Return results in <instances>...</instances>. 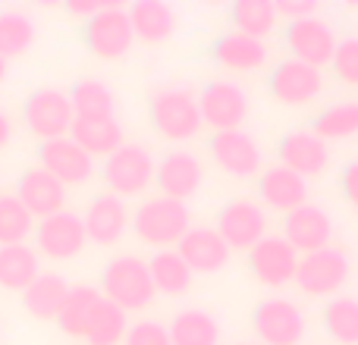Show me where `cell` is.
Here are the masks:
<instances>
[{
	"instance_id": "obj_25",
	"label": "cell",
	"mask_w": 358,
	"mask_h": 345,
	"mask_svg": "<svg viewBox=\"0 0 358 345\" xmlns=\"http://www.w3.org/2000/svg\"><path fill=\"white\" fill-rule=\"evenodd\" d=\"M69 138L92 157H110L113 151L126 145L123 126L117 117H76Z\"/></svg>"
},
{
	"instance_id": "obj_18",
	"label": "cell",
	"mask_w": 358,
	"mask_h": 345,
	"mask_svg": "<svg viewBox=\"0 0 358 345\" xmlns=\"http://www.w3.org/2000/svg\"><path fill=\"white\" fill-rule=\"evenodd\" d=\"M277 154L286 170L299 172L302 179H315L330 167V148L315 129H292L280 138Z\"/></svg>"
},
{
	"instance_id": "obj_19",
	"label": "cell",
	"mask_w": 358,
	"mask_h": 345,
	"mask_svg": "<svg viewBox=\"0 0 358 345\" xmlns=\"http://www.w3.org/2000/svg\"><path fill=\"white\" fill-rule=\"evenodd\" d=\"M204 182V167L192 151H167V154L157 161V172H155V185L157 195L173 198V201H189L192 195H198Z\"/></svg>"
},
{
	"instance_id": "obj_46",
	"label": "cell",
	"mask_w": 358,
	"mask_h": 345,
	"mask_svg": "<svg viewBox=\"0 0 358 345\" xmlns=\"http://www.w3.org/2000/svg\"><path fill=\"white\" fill-rule=\"evenodd\" d=\"M236 345H261V342H236Z\"/></svg>"
},
{
	"instance_id": "obj_24",
	"label": "cell",
	"mask_w": 358,
	"mask_h": 345,
	"mask_svg": "<svg viewBox=\"0 0 358 345\" xmlns=\"http://www.w3.org/2000/svg\"><path fill=\"white\" fill-rule=\"evenodd\" d=\"M210 57L227 73H255V69H261L267 63V41L229 29L227 35H220L214 41Z\"/></svg>"
},
{
	"instance_id": "obj_30",
	"label": "cell",
	"mask_w": 358,
	"mask_h": 345,
	"mask_svg": "<svg viewBox=\"0 0 358 345\" xmlns=\"http://www.w3.org/2000/svg\"><path fill=\"white\" fill-rule=\"evenodd\" d=\"M98 302H101V289H94V286H73L66 302H63V311L57 314L60 333L69 336V339H85L88 321H92Z\"/></svg>"
},
{
	"instance_id": "obj_45",
	"label": "cell",
	"mask_w": 358,
	"mask_h": 345,
	"mask_svg": "<svg viewBox=\"0 0 358 345\" xmlns=\"http://www.w3.org/2000/svg\"><path fill=\"white\" fill-rule=\"evenodd\" d=\"M6 73H10V63H6V60H3V57H0V82H3V79H6Z\"/></svg>"
},
{
	"instance_id": "obj_14",
	"label": "cell",
	"mask_w": 358,
	"mask_h": 345,
	"mask_svg": "<svg viewBox=\"0 0 358 345\" xmlns=\"http://www.w3.org/2000/svg\"><path fill=\"white\" fill-rule=\"evenodd\" d=\"M283 41L289 47L292 60H302L308 66L324 69L334 60V50L340 44V38H336L334 25L324 16H308V19H299V22L286 25Z\"/></svg>"
},
{
	"instance_id": "obj_9",
	"label": "cell",
	"mask_w": 358,
	"mask_h": 345,
	"mask_svg": "<svg viewBox=\"0 0 358 345\" xmlns=\"http://www.w3.org/2000/svg\"><path fill=\"white\" fill-rule=\"evenodd\" d=\"M252 330L261 345H299L305 339V314L289 298H264L252 311Z\"/></svg>"
},
{
	"instance_id": "obj_3",
	"label": "cell",
	"mask_w": 358,
	"mask_h": 345,
	"mask_svg": "<svg viewBox=\"0 0 358 345\" xmlns=\"http://www.w3.org/2000/svg\"><path fill=\"white\" fill-rule=\"evenodd\" d=\"M151 126L167 142H189L201 132V107L189 85H161L148 101Z\"/></svg>"
},
{
	"instance_id": "obj_47",
	"label": "cell",
	"mask_w": 358,
	"mask_h": 345,
	"mask_svg": "<svg viewBox=\"0 0 358 345\" xmlns=\"http://www.w3.org/2000/svg\"><path fill=\"white\" fill-rule=\"evenodd\" d=\"M0 339H3V333H0Z\"/></svg>"
},
{
	"instance_id": "obj_11",
	"label": "cell",
	"mask_w": 358,
	"mask_h": 345,
	"mask_svg": "<svg viewBox=\"0 0 358 345\" xmlns=\"http://www.w3.org/2000/svg\"><path fill=\"white\" fill-rule=\"evenodd\" d=\"M217 233L229 245V251H252L267 235V214L252 198H233L217 214Z\"/></svg>"
},
{
	"instance_id": "obj_29",
	"label": "cell",
	"mask_w": 358,
	"mask_h": 345,
	"mask_svg": "<svg viewBox=\"0 0 358 345\" xmlns=\"http://www.w3.org/2000/svg\"><path fill=\"white\" fill-rule=\"evenodd\" d=\"M173 345H217L220 342V323L204 308H182L167 323Z\"/></svg>"
},
{
	"instance_id": "obj_39",
	"label": "cell",
	"mask_w": 358,
	"mask_h": 345,
	"mask_svg": "<svg viewBox=\"0 0 358 345\" xmlns=\"http://www.w3.org/2000/svg\"><path fill=\"white\" fill-rule=\"evenodd\" d=\"M330 73L346 88H358V35L340 38V44L334 50V60H330Z\"/></svg>"
},
{
	"instance_id": "obj_41",
	"label": "cell",
	"mask_w": 358,
	"mask_h": 345,
	"mask_svg": "<svg viewBox=\"0 0 358 345\" xmlns=\"http://www.w3.org/2000/svg\"><path fill=\"white\" fill-rule=\"evenodd\" d=\"M277 16L289 22H299V19L317 16V3L315 0H277Z\"/></svg>"
},
{
	"instance_id": "obj_2",
	"label": "cell",
	"mask_w": 358,
	"mask_h": 345,
	"mask_svg": "<svg viewBox=\"0 0 358 345\" xmlns=\"http://www.w3.org/2000/svg\"><path fill=\"white\" fill-rule=\"evenodd\" d=\"M192 229V214L182 201L164 195H148L145 201H138V207L132 210V233L138 242L157 248H176L179 239Z\"/></svg>"
},
{
	"instance_id": "obj_6",
	"label": "cell",
	"mask_w": 358,
	"mask_h": 345,
	"mask_svg": "<svg viewBox=\"0 0 358 345\" xmlns=\"http://www.w3.org/2000/svg\"><path fill=\"white\" fill-rule=\"evenodd\" d=\"M73 119H76V110H73V101H69V91L54 85L35 88L22 104V123L38 142L69 135Z\"/></svg>"
},
{
	"instance_id": "obj_8",
	"label": "cell",
	"mask_w": 358,
	"mask_h": 345,
	"mask_svg": "<svg viewBox=\"0 0 358 345\" xmlns=\"http://www.w3.org/2000/svg\"><path fill=\"white\" fill-rule=\"evenodd\" d=\"M198 107H201V123L214 132L242 129L248 119V94L239 82L233 79H214L198 91Z\"/></svg>"
},
{
	"instance_id": "obj_40",
	"label": "cell",
	"mask_w": 358,
	"mask_h": 345,
	"mask_svg": "<svg viewBox=\"0 0 358 345\" xmlns=\"http://www.w3.org/2000/svg\"><path fill=\"white\" fill-rule=\"evenodd\" d=\"M123 345H173L170 342V330L157 321H136L129 323Z\"/></svg>"
},
{
	"instance_id": "obj_12",
	"label": "cell",
	"mask_w": 358,
	"mask_h": 345,
	"mask_svg": "<svg viewBox=\"0 0 358 345\" xmlns=\"http://www.w3.org/2000/svg\"><path fill=\"white\" fill-rule=\"evenodd\" d=\"M302 254L283 239V235L267 233L258 245L248 251V270L255 273L261 286L267 289H283V286L296 283V270Z\"/></svg>"
},
{
	"instance_id": "obj_7",
	"label": "cell",
	"mask_w": 358,
	"mask_h": 345,
	"mask_svg": "<svg viewBox=\"0 0 358 345\" xmlns=\"http://www.w3.org/2000/svg\"><path fill=\"white\" fill-rule=\"evenodd\" d=\"M349 279V258L343 248H321L302 254L296 270V286L311 298H336Z\"/></svg>"
},
{
	"instance_id": "obj_27",
	"label": "cell",
	"mask_w": 358,
	"mask_h": 345,
	"mask_svg": "<svg viewBox=\"0 0 358 345\" xmlns=\"http://www.w3.org/2000/svg\"><path fill=\"white\" fill-rule=\"evenodd\" d=\"M41 277V254L35 245H0V289L22 295L35 279Z\"/></svg>"
},
{
	"instance_id": "obj_36",
	"label": "cell",
	"mask_w": 358,
	"mask_h": 345,
	"mask_svg": "<svg viewBox=\"0 0 358 345\" xmlns=\"http://www.w3.org/2000/svg\"><path fill=\"white\" fill-rule=\"evenodd\" d=\"M311 129L324 142H343V138L358 135V101H336V104L324 107L315 117Z\"/></svg>"
},
{
	"instance_id": "obj_1",
	"label": "cell",
	"mask_w": 358,
	"mask_h": 345,
	"mask_svg": "<svg viewBox=\"0 0 358 345\" xmlns=\"http://www.w3.org/2000/svg\"><path fill=\"white\" fill-rule=\"evenodd\" d=\"M101 295L107 302H113L117 308H123L126 314L129 311H145L157 295L148 260H142L138 254L110 258L104 264V270H101Z\"/></svg>"
},
{
	"instance_id": "obj_21",
	"label": "cell",
	"mask_w": 358,
	"mask_h": 345,
	"mask_svg": "<svg viewBox=\"0 0 358 345\" xmlns=\"http://www.w3.org/2000/svg\"><path fill=\"white\" fill-rule=\"evenodd\" d=\"M13 195L25 204V210L35 220H44V216H54L60 210H66V185L50 176L44 167L22 170V176L16 179V191Z\"/></svg>"
},
{
	"instance_id": "obj_32",
	"label": "cell",
	"mask_w": 358,
	"mask_h": 345,
	"mask_svg": "<svg viewBox=\"0 0 358 345\" xmlns=\"http://www.w3.org/2000/svg\"><path fill=\"white\" fill-rule=\"evenodd\" d=\"M35 38H38V25L31 19V13L19 10V6L0 10V57L3 60L22 57L35 44Z\"/></svg>"
},
{
	"instance_id": "obj_22",
	"label": "cell",
	"mask_w": 358,
	"mask_h": 345,
	"mask_svg": "<svg viewBox=\"0 0 358 345\" xmlns=\"http://www.w3.org/2000/svg\"><path fill=\"white\" fill-rule=\"evenodd\" d=\"M308 179H302L299 172L286 170L283 163H273V167H264L258 176V198L267 204L271 210H280V214H289V210L308 204Z\"/></svg>"
},
{
	"instance_id": "obj_33",
	"label": "cell",
	"mask_w": 358,
	"mask_h": 345,
	"mask_svg": "<svg viewBox=\"0 0 358 345\" xmlns=\"http://www.w3.org/2000/svg\"><path fill=\"white\" fill-rule=\"evenodd\" d=\"M229 19H233L236 31L252 35L264 41L273 29H277V3L273 0H236L229 6Z\"/></svg>"
},
{
	"instance_id": "obj_43",
	"label": "cell",
	"mask_w": 358,
	"mask_h": 345,
	"mask_svg": "<svg viewBox=\"0 0 358 345\" xmlns=\"http://www.w3.org/2000/svg\"><path fill=\"white\" fill-rule=\"evenodd\" d=\"M107 6V0H66V13L82 22H88L92 16H98L101 10Z\"/></svg>"
},
{
	"instance_id": "obj_42",
	"label": "cell",
	"mask_w": 358,
	"mask_h": 345,
	"mask_svg": "<svg viewBox=\"0 0 358 345\" xmlns=\"http://www.w3.org/2000/svg\"><path fill=\"white\" fill-rule=\"evenodd\" d=\"M340 189H343V198L358 210V161H349L346 167H343Z\"/></svg>"
},
{
	"instance_id": "obj_28",
	"label": "cell",
	"mask_w": 358,
	"mask_h": 345,
	"mask_svg": "<svg viewBox=\"0 0 358 345\" xmlns=\"http://www.w3.org/2000/svg\"><path fill=\"white\" fill-rule=\"evenodd\" d=\"M69 289H73V286H69L60 273H54V270L44 273L41 270V277L22 292L25 314L35 317V321H57V314L63 311V302H66Z\"/></svg>"
},
{
	"instance_id": "obj_16",
	"label": "cell",
	"mask_w": 358,
	"mask_h": 345,
	"mask_svg": "<svg viewBox=\"0 0 358 345\" xmlns=\"http://www.w3.org/2000/svg\"><path fill=\"white\" fill-rule=\"evenodd\" d=\"M283 239L289 242L299 254H311V251H321V248H330V239H334V216H330L321 204L308 201L283 216Z\"/></svg>"
},
{
	"instance_id": "obj_4",
	"label": "cell",
	"mask_w": 358,
	"mask_h": 345,
	"mask_svg": "<svg viewBox=\"0 0 358 345\" xmlns=\"http://www.w3.org/2000/svg\"><path fill=\"white\" fill-rule=\"evenodd\" d=\"M155 172L157 161L145 145L138 142H126L123 148H117L110 157H104L101 167V179H104L107 191L117 198H138L155 185Z\"/></svg>"
},
{
	"instance_id": "obj_37",
	"label": "cell",
	"mask_w": 358,
	"mask_h": 345,
	"mask_svg": "<svg viewBox=\"0 0 358 345\" xmlns=\"http://www.w3.org/2000/svg\"><path fill=\"white\" fill-rule=\"evenodd\" d=\"M324 330L334 342L358 345V298L355 295H336L324 308Z\"/></svg>"
},
{
	"instance_id": "obj_34",
	"label": "cell",
	"mask_w": 358,
	"mask_h": 345,
	"mask_svg": "<svg viewBox=\"0 0 358 345\" xmlns=\"http://www.w3.org/2000/svg\"><path fill=\"white\" fill-rule=\"evenodd\" d=\"M76 117H117V94L101 79H79L69 88Z\"/></svg>"
},
{
	"instance_id": "obj_35",
	"label": "cell",
	"mask_w": 358,
	"mask_h": 345,
	"mask_svg": "<svg viewBox=\"0 0 358 345\" xmlns=\"http://www.w3.org/2000/svg\"><path fill=\"white\" fill-rule=\"evenodd\" d=\"M126 333H129V314L101 295L98 308H94L92 321H88L85 342L88 345H120L126 339Z\"/></svg>"
},
{
	"instance_id": "obj_23",
	"label": "cell",
	"mask_w": 358,
	"mask_h": 345,
	"mask_svg": "<svg viewBox=\"0 0 358 345\" xmlns=\"http://www.w3.org/2000/svg\"><path fill=\"white\" fill-rule=\"evenodd\" d=\"M179 258L192 267V273H217L227 267L229 260V245L223 242V235L217 233V226H192L189 233L179 239L176 245Z\"/></svg>"
},
{
	"instance_id": "obj_26",
	"label": "cell",
	"mask_w": 358,
	"mask_h": 345,
	"mask_svg": "<svg viewBox=\"0 0 358 345\" xmlns=\"http://www.w3.org/2000/svg\"><path fill=\"white\" fill-rule=\"evenodd\" d=\"M129 22L136 31V41L164 44L176 31V10L167 0H136L129 6Z\"/></svg>"
},
{
	"instance_id": "obj_38",
	"label": "cell",
	"mask_w": 358,
	"mask_h": 345,
	"mask_svg": "<svg viewBox=\"0 0 358 345\" xmlns=\"http://www.w3.org/2000/svg\"><path fill=\"white\" fill-rule=\"evenodd\" d=\"M35 216L16 195H0V245H22L35 233Z\"/></svg>"
},
{
	"instance_id": "obj_17",
	"label": "cell",
	"mask_w": 358,
	"mask_h": 345,
	"mask_svg": "<svg viewBox=\"0 0 358 345\" xmlns=\"http://www.w3.org/2000/svg\"><path fill=\"white\" fill-rule=\"evenodd\" d=\"M38 167H44L63 185H82L94 176V157L82 151L69 135L38 145Z\"/></svg>"
},
{
	"instance_id": "obj_15",
	"label": "cell",
	"mask_w": 358,
	"mask_h": 345,
	"mask_svg": "<svg viewBox=\"0 0 358 345\" xmlns=\"http://www.w3.org/2000/svg\"><path fill=\"white\" fill-rule=\"evenodd\" d=\"M267 88H271L273 101L286 107H305L324 91V73L317 66H308L302 60H280L267 75Z\"/></svg>"
},
{
	"instance_id": "obj_20",
	"label": "cell",
	"mask_w": 358,
	"mask_h": 345,
	"mask_svg": "<svg viewBox=\"0 0 358 345\" xmlns=\"http://www.w3.org/2000/svg\"><path fill=\"white\" fill-rule=\"evenodd\" d=\"M82 223H85L88 242H94V245H117L126 235V229L132 226V214L123 198L110 195V191H101V195H94L88 201Z\"/></svg>"
},
{
	"instance_id": "obj_5",
	"label": "cell",
	"mask_w": 358,
	"mask_h": 345,
	"mask_svg": "<svg viewBox=\"0 0 358 345\" xmlns=\"http://www.w3.org/2000/svg\"><path fill=\"white\" fill-rule=\"evenodd\" d=\"M82 41L98 60H123L136 44V31L129 22V6H123L120 0H107V6L92 16L82 25Z\"/></svg>"
},
{
	"instance_id": "obj_31",
	"label": "cell",
	"mask_w": 358,
	"mask_h": 345,
	"mask_svg": "<svg viewBox=\"0 0 358 345\" xmlns=\"http://www.w3.org/2000/svg\"><path fill=\"white\" fill-rule=\"evenodd\" d=\"M148 270L151 279H155V289L161 295H185L192 289V267L179 258L176 248H164V251H155L148 260Z\"/></svg>"
},
{
	"instance_id": "obj_10",
	"label": "cell",
	"mask_w": 358,
	"mask_h": 345,
	"mask_svg": "<svg viewBox=\"0 0 358 345\" xmlns=\"http://www.w3.org/2000/svg\"><path fill=\"white\" fill-rule=\"evenodd\" d=\"M208 151H210V161L223 172H229V176L252 179V176H261V170H264L261 145L248 129L214 132L208 138Z\"/></svg>"
},
{
	"instance_id": "obj_44",
	"label": "cell",
	"mask_w": 358,
	"mask_h": 345,
	"mask_svg": "<svg viewBox=\"0 0 358 345\" xmlns=\"http://www.w3.org/2000/svg\"><path fill=\"white\" fill-rule=\"evenodd\" d=\"M10 142H13V119L0 110V151H3Z\"/></svg>"
},
{
	"instance_id": "obj_13",
	"label": "cell",
	"mask_w": 358,
	"mask_h": 345,
	"mask_svg": "<svg viewBox=\"0 0 358 345\" xmlns=\"http://www.w3.org/2000/svg\"><path fill=\"white\" fill-rule=\"evenodd\" d=\"M31 235H35V251L50 260L79 258L88 242L85 223H82V216L73 214V210H60V214H54V216L38 220Z\"/></svg>"
}]
</instances>
